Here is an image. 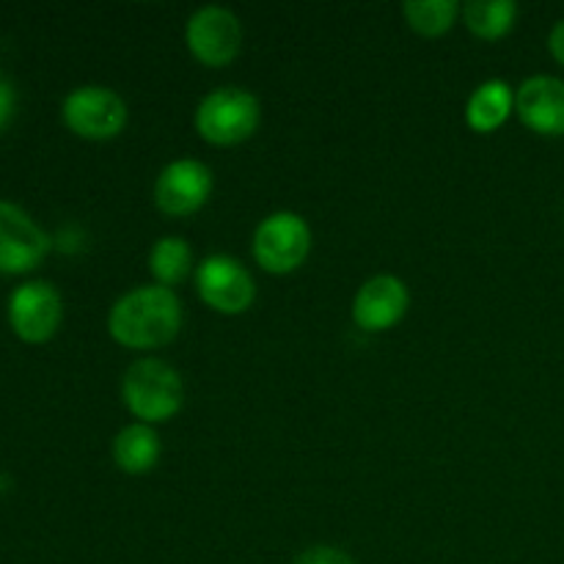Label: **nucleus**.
Listing matches in <instances>:
<instances>
[{
	"label": "nucleus",
	"mask_w": 564,
	"mask_h": 564,
	"mask_svg": "<svg viewBox=\"0 0 564 564\" xmlns=\"http://www.w3.org/2000/svg\"><path fill=\"white\" fill-rule=\"evenodd\" d=\"M61 317H64V303L50 281H25L9 295V323L22 341L39 345L53 339Z\"/></svg>",
	"instance_id": "9"
},
{
	"label": "nucleus",
	"mask_w": 564,
	"mask_h": 564,
	"mask_svg": "<svg viewBox=\"0 0 564 564\" xmlns=\"http://www.w3.org/2000/svg\"><path fill=\"white\" fill-rule=\"evenodd\" d=\"M64 124L86 141H110L127 127V102L108 86H77L61 105Z\"/></svg>",
	"instance_id": "5"
},
{
	"label": "nucleus",
	"mask_w": 564,
	"mask_h": 564,
	"mask_svg": "<svg viewBox=\"0 0 564 564\" xmlns=\"http://www.w3.org/2000/svg\"><path fill=\"white\" fill-rule=\"evenodd\" d=\"M460 17L474 36L496 42L512 31L518 20V6L512 0H468L460 9Z\"/></svg>",
	"instance_id": "15"
},
{
	"label": "nucleus",
	"mask_w": 564,
	"mask_h": 564,
	"mask_svg": "<svg viewBox=\"0 0 564 564\" xmlns=\"http://www.w3.org/2000/svg\"><path fill=\"white\" fill-rule=\"evenodd\" d=\"M262 108L251 91L224 86L209 91L196 108V130L213 147H237L257 132Z\"/></svg>",
	"instance_id": "3"
},
{
	"label": "nucleus",
	"mask_w": 564,
	"mask_h": 564,
	"mask_svg": "<svg viewBox=\"0 0 564 564\" xmlns=\"http://www.w3.org/2000/svg\"><path fill=\"white\" fill-rule=\"evenodd\" d=\"M213 171L193 158H180L165 165L154 180V207L171 218H185L198 213L213 196Z\"/></svg>",
	"instance_id": "8"
},
{
	"label": "nucleus",
	"mask_w": 564,
	"mask_h": 564,
	"mask_svg": "<svg viewBox=\"0 0 564 564\" xmlns=\"http://www.w3.org/2000/svg\"><path fill=\"white\" fill-rule=\"evenodd\" d=\"M50 251V237L20 204L0 198V273H28Z\"/></svg>",
	"instance_id": "10"
},
{
	"label": "nucleus",
	"mask_w": 564,
	"mask_h": 564,
	"mask_svg": "<svg viewBox=\"0 0 564 564\" xmlns=\"http://www.w3.org/2000/svg\"><path fill=\"white\" fill-rule=\"evenodd\" d=\"M251 248L257 264L268 273H295L312 251V229H308L306 218L290 213V209H281V213L268 215L257 226Z\"/></svg>",
	"instance_id": "4"
},
{
	"label": "nucleus",
	"mask_w": 564,
	"mask_h": 564,
	"mask_svg": "<svg viewBox=\"0 0 564 564\" xmlns=\"http://www.w3.org/2000/svg\"><path fill=\"white\" fill-rule=\"evenodd\" d=\"M113 463L130 477H141L149 474L160 460V435L152 424L132 422L121 427L113 438Z\"/></svg>",
	"instance_id": "13"
},
{
	"label": "nucleus",
	"mask_w": 564,
	"mask_h": 564,
	"mask_svg": "<svg viewBox=\"0 0 564 564\" xmlns=\"http://www.w3.org/2000/svg\"><path fill=\"white\" fill-rule=\"evenodd\" d=\"M121 402L143 424H163L182 411L185 383L171 364L138 358L121 378Z\"/></svg>",
	"instance_id": "2"
},
{
	"label": "nucleus",
	"mask_w": 564,
	"mask_h": 564,
	"mask_svg": "<svg viewBox=\"0 0 564 564\" xmlns=\"http://www.w3.org/2000/svg\"><path fill=\"white\" fill-rule=\"evenodd\" d=\"M549 50H551V55H554V61H560V64L564 66V20H560L554 28H551Z\"/></svg>",
	"instance_id": "20"
},
{
	"label": "nucleus",
	"mask_w": 564,
	"mask_h": 564,
	"mask_svg": "<svg viewBox=\"0 0 564 564\" xmlns=\"http://www.w3.org/2000/svg\"><path fill=\"white\" fill-rule=\"evenodd\" d=\"M149 273L160 286H176L193 273V248L185 237H160L149 251Z\"/></svg>",
	"instance_id": "16"
},
{
	"label": "nucleus",
	"mask_w": 564,
	"mask_h": 564,
	"mask_svg": "<svg viewBox=\"0 0 564 564\" xmlns=\"http://www.w3.org/2000/svg\"><path fill=\"white\" fill-rule=\"evenodd\" d=\"M516 113L538 135H564V80L551 75H534L516 91Z\"/></svg>",
	"instance_id": "12"
},
{
	"label": "nucleus",
	"mask_w": 564,
	"mask_h": 564,
	"mask_svg": "<svg viewBox=\"0 0 564 564\" xmlns=\"http://www.w3.org/2000/svg\"><path fill=\"white\" fill-rule=\"evenodd\" d=\"M292 564H356V560L341 549H334V545H312L303 554H297Z\"/></svg>",
	"instance_id": "18"
},
{
	"label": "nucleus",
	"mask_w": 564,
	"mask_h": 564,
	"mask_svg": "<svg viewBox=\"0 0 564 564\" xmlns=\"http://www.w3.org/2000/svg\"><path fill=\"white\" fill-rule=\"evenodd\" d=\"M411 306V292L397 275H372L364 281L352 301V319L367 334H383L402 323Z\"/></svg>",
	"instance_id": "11"
},
{
	"label": "nucleus",
	"mask_w": 564,
	"mask_h": 564,
	"mask_svg": "<svg viewBox=\"0 0 564 564\" xmlns=\"http://www.w3.org/2000/svg\"><path fill=\"white\" fill-rule=\"evenodd\" d=\"M182 330V301L160 284L135 286L113 303L108 334L130 350H158L171 345Z\"/></svg>",
	"instance_id": "1"
},
{
	"label": "nucleus",
	"mask_w": 564,
	"mask_h": 564,
	"mask_svg": "<svg viewBox=\"0 0 564 564\" xmlns=\"http://www.w3.org/2000/svg\"><path fill=\"white\" fill-rule=\"evenodd\" d=\"M198 297L218 314H242L257 301L253 275L229 253H213L196 268Z\"/></svg>",
	"instance_id": "7"
},
{
	"label": "nucleus",
	"mask_w": 564,
	"mask_h": 564,
	"mask_svg": "<svg viewBox=\"0 0 564 564\" xmlns=\"http://www.w3.org/2000/svg\"><path fill=\"white\" fill-rule=\"evenodd\" d=\"M185 42L198 64L218 69V66H229L240 55L242 25L235 11L224 6H204L187 20Z\"/></svg>",
	"instance_id": "6"
},
{
	"label": "nucleus",
	"mask_w": 564,
	"mask_h": 564,
	"mask_svg": "<svg viewBox=\"0 0 564 564\" xmlns=\"http://www.w3.org/2000/svg\"><path fill=\"white\" fill-rule=\"evenodd\" d=\"M17 110V88L11 83V77L0 69V132L9 127V121L14 119Z\"/></svg>",
	"instance_id": "19"
},
{
	"label": "nucleus",
	"mask_w": 564,
	"mask_h": 564,
	"mask_svg": "<svg viewBox=\"0 0 564 564\" xmlns=\"http://www.w3.org/2000/svg\"><path fill=\"white\" fill-rule=\"evenodd\" d=\"M516 110V94L510 83L485 80L474 88V94L466 102V121L474 132H496Z\"/></svg>",
	"instance_id": "14"
},
{
	"label": "nucleus",
	"mask_w": 564,
	"mask_h": 564,
	"mask_svg": "<svg viewBox=\"0 0 564 564\" xmlns=\"http://www.w3.org/2000/svg\"><path fill=\"white\" fill-rule=\"evenodd\" d=\"M402 14H405L408 25L413 31L427 39H435L444 36L455 25L457 14H460V6L455 0H408L402 6Z\"/></svg>",
	"instance_id": "17"
}]
</instances>
